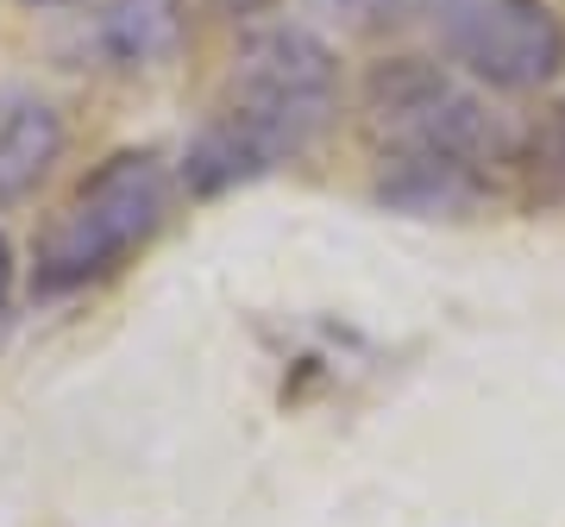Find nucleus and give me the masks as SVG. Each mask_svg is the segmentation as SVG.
Here are the masks:
<instances>
[{
  "mask_svg": "<svg viewBox=\"0 0 565 527\" xmlns=\"http://www.w3.org/2000/svg\"><path fill=\"white\" fill-rule=\"evenodd\" d=\"M364 114H371V132L390 151V163H446V170L478 176L490 163H503L509 151L503 120L471 88H459L422 57L384 63L364 88Z\"/></svg>",
  "mask_w": 565,
  "mask_h": 527,
  "instance_id": "nucleus-3",
  "label": "nucleus"
},
{
  "mask_svg": "<svg viewBox=\"0 0 565 527\" xmlns=\"http://www.w3.org/2000/svg\"><path fill=\"white\" fill-rule=\"evenodd\" d=\"M302 7L340 20L345 32H396V25H408L422 13L427 0H302Z\"/></svg>",
  "mask_w": 565,
  "mask_h": 527,
  "instance_id": "nucleus-7",
  "label": "nucleus"
},
{
  "mask_svg": "<svg viewBox=\"0 0 565 527\" xmlns=\"http://www.w3.org/2000/svg\"><path fill=\"white\" fill-rule=\"evenodd\" d=\"M39 7H63V0H39Z\"/></svg>",
  "mask_w": 565,
  "mask_h": 527,
  "instance_id": "nucleus-11",
  "label": "nucleus"
},
{
  "mask_svg": "<svg viewBox=\"0 0 565 527\" xmlns=\"http://www.w3.org/2000/svg\"><path fill=\"white\" fill-rule=\"evenodd\" d=\"M214 7H221V13H264L270 0H214Z\"/></svg>",
  "mask_w": 565,
  "mask_h": 527,
  "instance_id": "nucleus-9",
  "label": "nucleus"
},
{
  "mask_svg": "<svg viewBox=\"0 0 565 527\" xmlns=\"http://www.w3.org/2000/svg\"><path fill=\"white\" fill-rule=\"evenodd\" d=\"M163 202H170V183L151 151H114L107 163H95V176H82V189L39 233L32 289L70 295V289L102 283L163 226Z\"/></svg>",
  "mask_w": 565,
  "mask_h": 527,
  "instance_id": "nucleus-2",
  "label": "nucleus"
},
{
  "mask_svg": "<svg viewBox=\"0 0 565 527\" xmlns=\"http://www.w3.org/2000/svg\"><path fill=\"white\" fill-rule=\"evenodd\" d=\"M7 302H13V251L0 239V326H7Z\"/></svg>",
  "mask_w": 565,
  "mask_h": 527,
  "instance_id": "nucleus-8",
  "label": "nucleus"
},
{
  "mask_svg": "<svg viewBox=\"0 0 565 527\" xmlns=\"http://www.w3.org/2000/svg\"><path fill=\"white\" fill-rule=\"evenodd\" d=\"M333 101H340V63L315 32L302 25L245 32L221 101L182 158V183L195 195H221L296 163L327 132Z\"/></svg>",
  "mask_w": 565,
  "mask_h": 527,
  "instance_id": "nucleus-1",
  "label": "nucleus"
},
{
  "mask_svg": "<svg viewBox=\"0 0 565 527\" xmlns=\"http://www.w3.org/2000/svg\"><path fill=\"white\" fill-rule=\"evenodd\" d=\"M102 44L126 63V69H151V63L177 57V44H182V0H107Z\"/></svg>",
  "mask_w": 565,
  "mask_h": 527,
  "instance_id": "nucleus-6",
  "label": "nucleus"
},
{
  "mask_svg": "<svg viewBox=\"0 0 565 527\" xmlns=\"http://www.w3.org/2000/svg\"><path fill=\"white\" fill-rule=\"evenodd\" d=\"M559 158H565V114H559Z\"/></svg>",
  "mask_w": 565,
  "mask_h": 527,
  "instance_id": "nucleus-10",
  "label": "nucleus"
},
{
  "mask_svg": "<svg viewBox=\"0 0 565 527\" xmlns=\"http://www.w3.org/2000/svg\"><path fill=\"white\" fill-rule=\"evenodd\" d=\"M446 57L490 88H541L565 69V25L546 0H434Z\"/></svg>",
  "mask_w": 565,
  "mask_h": 527,
  "instance_id": "nucleus-4",
  "label": "nucleus"
},
{
  "mask_svg": "<svg viewBox=\"0 0 565 527\" xmlns=\"http://www.w3.org/2000/svg\"><path fill=\"white\" fill-rule=\"evenodd\" d=\"M63 158V120L57 107L13 95L0 101V202H20L51 176V163Z\"/></svg>",
  "mask_w": 565,
  "mask_h": 527,
  "instance_id": "nucleus-5",
  "label": "nucleus"
}]
</instances>
